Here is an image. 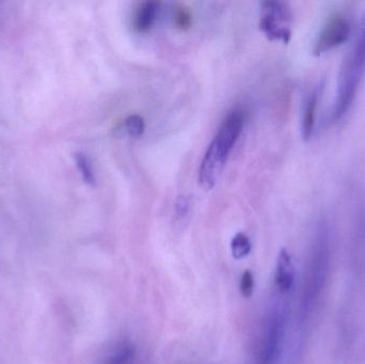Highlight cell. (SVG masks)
<instances>
[{
    "mask_svg": "<svg viewBox=\"0 0 365 364\" xmlns=\"http://www.w3.org/2000/svg\"><path fill=\"white\" fill-rule=\"evenodd\" d=\"M245 120L244 111L240 109L232 110L223 120L218 132L208 145L197 175L200 186L206 192L212 190L216 185L227 157L242 134Z\"/></svg>",
    "mask_w": 365,
    "mask_h": 364,
    "instance_id": "6da1fadb",
    "label": "cell"
},
{
    "mask_svg": "<svg viewBox=\"0 0 365 364\" xmlns=\"http://www.w3.org/2000/svg\"><path fill=\"white\" fill-rule=\"evenodd\" d=\"M365 75V16L351 51L341 66L336 85V100L331 122H340L346 117L357 98Z\"/></svg>",
    "mask_w": 365,
    "mask_h": 364,
    "instance_id": "7a4b0ae2",
    "label": "cell"
},
{
    "mask_svg": "<svg viewBox=\"0 0 365 364\" xmlns=\"http://www.w3.org/2000/svg\"><path fill=\"white\" fill-rule=\"evenodd\" d=\"M330 265L329 228L325 219L319 220L313 239L308 269L302 293V313L308 316L322 298Z\"/></svg>",
    "mask_w": 365,
    "mask_h": 364,
    "instance_id": "3957f363",
    "label": "cell"
},
{
    "mask_svg": "<svg viewBox=\"0 0 365 364\" xmlns=\"http://www.w3.org/2000/svg\"><path fill=\"white\" fill-rule=\"evenodd\" d=\"M287 328V316L283 310L274 309L264 321L257 350V364H276L280 358Z\"/></svg>",
    "mask_w": 365,
    "mask_h": 364,
    "instance_id": "277c9868",
    "label": "cell"
},
{
    "mask_svg": "<svg viewBox=\"0 0 365 364\" xmlns=\"http://www.w3.org/2000/svg\"><path fill=\"white\" fill-rule=\"evenodd\" d=\"M293 21L291 8L282 1H264L262 4V15L259 28L270 41L287 44L292 38L289 25Z\"/></svg>",
    "mask_w": 365,
    "mask_h": 364,
    "instance_id": "5b68a950",
    "label": "cell"
},
{
    "mask_svg": "<svg viewBox=\"0 0 365 364\" xmlns=\"http://www.w3.org/2000/svg\"><path fill=\"white\" fill-rule=\"evenodd\" d=\"M351 19L344 13H334L324 24L313 46V55L321 56L338 48L349 38Z\"/></svg>",
    "mask_w": 365,
    "mask_h": 364,
    "instance_id": "8992f818",
    "label": "cell"
},
{
    "mask_svg": "<svg viewBox=\"0 0 365 364\" xmlns=\"http://www.w3.org/2000/svg\"><path fill=\"white\" fill-rule=\"evenodd\" d=\"M296 271L291 254L285 248L279 252L274 271V286L280 295H289L295 284Z\"/></svg>",
    "mask_w": 365,
    "mask_h": 364,
    "instance_id": "52a82bcc",
    "label": "cell"
},
{
    "mask_svg": "<svg viewBox=\"0 0 365 364\" xmlns=\"http://www.w3.org/2000/svg\"><path fill=\"white\" fill-rule=\"evenodd\" d=\"M322 93H323V85L319 83L309 92L304 100L302 115V136L304 141L310 140L314 134Z\"/></svg>",
    "mask_w": 365,
    "mask_h": 364,
    "instance_id": "ba28073f",
    "label": "cell"
},
{
    "mask_svg": "<svg viewBox=\"0 0 365 364\" xmlns=\"http://www.w3.org/2000/svg\"><path fill=\"white\" fill-rule=\"evenodd\" d=\"M160 10V4L158 1H145L139 4L133 17L134 29L138 33H148L151 31L158 21Z\"/></svg>",
    "mask_w": 365,
    "mask_h": 364,
    "instance_id": "9c48e42d",
    "label": "cell"
},
{
    "mask_svg": "<svg viewBox=\"0 0 365 364\" xmlns=\"http://www.w3.org/2000/svg\"><path fill=\"white\" fill-rule=\"evenodd\" d=\"M136 357V348L130 342L117 344L107 355L102 364H133Z\"/></svg>",
    "mask_w": 365,
    "mask_h": 364,
    "instance_id": "30bf717a",
    "label": "cell"
},
{
    "mask_svg": "<svg viewBox=\"0 0 365 364\" xmlns=\"http://www.w3.org/2000/svg\"><path fill=\"white\" fill-rule=\"evenodd\" d=\"M252 244L245 233H237L231 241L232 256L235 260H242L251 254Z\"/></svg>",
    "mask_w": 365,
    "mask_h": 364,
    "instance_id": "8fae6325",
    "label": "cell"
},
{
    "mask_svg": "<svg viewBox=\"0 0 365 364\" xmlns=\"http://www.w3.org/2000/svg\"><path fill=\"white\" fill-rule=\"evenodd\" d=\"M75 164L77 169L81 175L86 184L90 186H94L96 183V175H94L93 168L89 158L83 152H77L74 155Z\"/></svg>",
    "mask_w": 365,
    "mask_h": 364,
    "instance_id": "7c38bea8",
    "label": "cell"
},
{
    "mask_svg": "<svg viewBox=\"0 0 365 364\" xmlns=\"http://www.w3.org/2000/svg\"><path fill=\"white\" fill-rule=\"evenodd\" d=\"M173 24L178 29L188 30L192 25V13L189 10L188 6L184 4H179L173 12Z\"/></svg>",
    "mask_w": 365,
    "mask_h": 364,
    "instance_id": "4fadbf2b",
    "label": "cell"
},
{
    "mask_svg": "<svg viewBox=\"0 0 365 364\" xmlns=\"http://www.w3.org/2000/svg\"><path fill=\"white\" fill-rule=\"evenodd\" d=\"M126 132L135 138L143 136L145 130V122L143 117L138 115H132L126 118L124 122Z\"/></svg>",
    "mask_w": 365,
    "mask_h": 364,
    "instance_id": "5bb4252c",
    "label": "cell"
},
{
    "mask_svg": "<svg viewBox=\"0 0 365 364\" xmlns=\"http://www.w3.org/2000/svg\"><path fill=\"white\" fill-rule=\"evenodd\" d=\"M255 277H253V274L251 273L250 271H245L244 274H242V277H240V294L244 297L252 296L253 292H255Z\"/></svg>",
    "mask_w": 365,
    "mask_h": 364,
    "instance_id": "9a60e30c",
    "label": "cell"
},
{
    "mask_svg": "<svg viewBox=\"0 0 365 364\" xmlns=\"http://www.w3.org/2000/svg\"><path fill=\"white\" fill-rule=\"evenodd\" d=\"M190 203L186 196H179L175 203V214L177 219L182 220L188 215Z\"/></svg>",
    "mask_w": 365,
    "mask_h": 364,
    "instance_id": "2e32d148",
    "label": "cell"
}]
</instances>
